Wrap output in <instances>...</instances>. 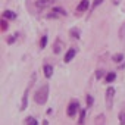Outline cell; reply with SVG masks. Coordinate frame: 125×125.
<instances>
[{
  "instance_id": "6da1fadb",
  "label": "cell",
  "mask_w": 125,
  "mask_h": 125,
  "mask_svg": "<svg viewBox=\"0 0 125 125\" xmlns=\"http://www.w3.org/2000/svg\"><path fill=\"white\" fill-rule=\"evenodd\" d=\"M47 99H49V85L44 84V85L40 87V88L37 90V93L34 94V100H35L37 104H44V103L47 102Z\"/></svg>"
},
{
  "instance_id": "52a82bcc",
  "label": "cell",
  "mask_w": 125,
  "mask_h": 125,
  "mask_svg": "<svg viewBox=\"0 0 125 125\" xmlns=\"http://www.w3.org/2000/svg\"><path fill=\"white\" fill-rule=\"evenodd\" d=\"M75 54H77V50H75V49H69V50L66 52V54H65V59H63V60L68 63V62H71V60L74 59V56H75Z\"/></svg>"
},
{
  "instance_id": "8fae6325",
  "label": "cell",
  "mask_w": 125,
  "mask_h": 125,
  "mask_svg": "<svg viewBox=\"0 0 125 125\" xmlns=\"http://www.w3.org/2000/svg\"><path fill=\"white\" fill-rule=\"evenodd\" d=\"M115 78H116V74L115 72H109L106 75V83H112V81H115Z\"/></svg>"
},
{
  "instance_id": "603a6c76",
  "label": "cell",
  "mask_w": 125,
  "mask_h": 125,
  "mask_svg": "<svg viewBox=\"0 0 125 125\" xmlns=\"http://www.w3.org/2000/svg\"><path fill=\"white\" fill-rule=\"evenodd\" d=\"M91 104H93V97L87 96V106H91Z\"/></svg>"
},
{
  "instance_id": "277c9868",
  "label": "cell",
  "mask_w": 125,
  "mask_h": 125,
  "mask_svg": "<svg viewBox=\"0 0 125 125\" xmlns=\"http://www.w3.org/2000/svg\"><path fill=\"white\" fill-rule=\"evenodd\" d=\"M31 85L32 84H30L27 88H25V93H24V97H22V104H21V110H25L27 109V106H28V93H30V88H31Z\"/></svg>"
},
{
  "instance_id": "2e32d148",
  "label": "cell",
  "mask_w": 125,
  "mask_h": 125,
  "mask_svg": "<svg viewBox=\"0 0 125 125\" xmlns=\"http://www.w3.org/2000/svg\"><path fill=\"white\" fill-rule=\"evenodd\" d=\"M103 77H104V71H103V69H97V72H96V78L100 80V78H103Z\"/></svg>"
},
{
  "instance_id": "e0dca14e",
  "label": "cell",
  "mask_w": 125,
  "mask_h": 125,
  "mask_svg": "<svg viewBox=\"0 0 125 125\" xmlns=\"http://www.w3.org/2000/svg\"><path fill=\"white\" fill-rule=\"evenodd\" d=\"M112 59H113L115 62H121V60L124 59V54H121V53H119V54H115V56H113Z\"/></svg>"
},
{
  "instance_id": "5b68a950",
  "label": "cell",
  "mask_w": 125,
  "mask_h": 125,
  "mask_svg": "<svg viewBox=\"0 0 125 125\" xmlns=\"http://www.w3.org/2000/svg\"><path fill=\"white\" fill-rule=\"evenodd\" d=\"M53 2H54V0H38V2L35 3V6H37L38 9H46V8H49V6H52Z\"/></svg>"
},
{
  "instance_id": "5bb4252c",
  "label": "cell",
  "mask_w": 125,
  "mask_h": 125,
  "mask_svg": "<svg viewBox=\"0 0 125 125\" xmlns=\"http://www.w3.org/2000/svg\"><path fill=\"white\" fill-rule=\"evenodd\" d=\"M46 44H47V35H43V37H41V41H40V47L44 49Z\"/></svg>"
},
{
  "instance_id": "44dd1931",
  "label": "cell",
  "mask_w": 125,
  "mask_h": 125,
  "mask_svg": "<svg viewBox=\"0 0 125 125\" xmlns=\"http://www.w3.org/2000/svg\"><path fill=\"white\" fill-rule=\"evenodd\" d=\"M16 38H18V34H13V35H12V37H10V38L8 40V43H9V44H12V43H13V41L16 40Z\"/></svg>"
},
{
  "instance_id": "9a60e30c",
  "label": "cell",
  "mask_w": 125,
  "mask_h": 125,
  "mask_svg": "<svg viewBox=\"0 0 125 125\" xmlns=\"http://www.w3.org/2000/svg\"><path fill=\"white\" fill-rule=\"evenodd\" d=\"M60 46H62V43H60V40H57V41H56V44H54L53 52H54V53H59V52H60Z\"/></svg>"
},
{
  "instance_id": "7402d4cb",
  "label": "cell",
  "mask_w": 125,
  "mask_h": 125,
  "mask_svg": "<svg viewBox=\"0 0 125 125\" xmlns=\"http://www.w3.org/2000/svg\"><path fill=\"white\" fill-rule=\"evenodd\" d=\"M2 30H3V31H6V30H8V22H6L5 19L2 21Z\"/></svg>"
},
{
  "instance_id": "8992f818",
  "label": "cell",
  "mask_w": 125,
  "mask_h": 125,
  "mask_svg": "<svg viewBox=\"0 0 125 125\" xmlns=\"http://www.w3.org/2000/svg\"><path fill=\"white\" fill-rule=\"evenodd\" d=\"M88 5H90V0H81V3L77 6V12H85L88 9Z\"/></svg>"
},
{
  "instance_id": "7c38bea8",
  "label": "cell",
  "mask_w": 125,
  "mask_h": 125,
  "mask_svg": "<svg viewBox=\"0 0 125 125\" xmlns=\"http://www.w3.org/2000/svg\"><path fill=\"white\" fill-rule=\"evenodd\" d=\"M27 125H38V122H37V119H35V118L30 116V118L27 119Z\"/></svg>"
},
{
  "instance_id": "3957f363",
  "label": "cell",
  "mask_w": 125,
  "mask_h": 125,
  "mask_svg": "<svg viewBox=\"0 0 125 125\" xmlns=\"http://www.w3.org/2000/svg\"><path fill=\"white\" fill-rule=\"evenodd\" d=\"M78 109H80V104H78V102H71V103H69V106H68V110H66L68 116H75Z\"/></svg>"
},
{
  "instance_id": "ac0fdd59",
  "label": "cell",
  "mask_w": 125,
  "mask_h": 125,
  "mask_svg": "<svg viewBox=\"0 0 125 125\" xmlns=\"http://www.w3.org/2000/svg\"><path fill=\"white\" fill-rule=\"evenodd\" d=\"M84 118H85V110H81L80 112V124L84 122Z\"/></svg>"
},
{
  "instance_id": "d6986e66",
  "label": "cell",
  "mask_w": 125,
  "mask_h": 125,
  "mask_svg": "<svg viewBox=\"0 0 125 125\" xmlns=\"http://www.w3.org/2000/svg\"><path fill=\"white\" fill-rule=\"evenodd\" d=\"M102 2L103 0H94V3H93V6H91V9H96L99 5H102Z\"/></svg>"
},
{
  "instance_id": "9c48e42d",
  "label": "cell",
  "mask_w": 125,
  "mask_h": 125,
  "mask_svg": "<svg viewBox=\"0 0 125 125\" xmlns=\"http://www.w3.org/2000/svg\"><path fill=\"white\" fill-rule=\"evenodd\" d=\"M3 16H5L6 19H15V18H16V13H15V12H12V10H5Z\"/></svg>"
},
{
  "instance_id": "ffe728a7",
  "label": "cell",
  "mask_w": 125,
  "mask_h": 125,
  "mask_svg": "<svg viewBox=\"0 0 125 125\" xmlns=\"http://www.w3.org/2000/svg\"><path fill=\"white\" fill-rule=\"evenodd\" d=\"M119 122H121V125H125V113L119 115Z\"/></svg>"
},
{
  "instance_id": "30bf717a",
  "label": "cell",
  "mask_w": 125,
  "mask_h": 125,
  "mask_svg": "<svg viewBox=\"0 0 125 125\" xmlns=\"http://www.w3.org/2000/svg\"><path fill=\"white\" fill-rule=\"evenodd\" d=\"M69 34H71V37H74V38H80V30H78V28H72V30L69 31Z\"/></svg>"
},
{
  "instance_id": "ba28073f",
  "label": "cell",
  "mask_w": 125,
  "mask_h": 125,
  "mask_svg": "<svg viewBox=\"0 0 125 125\" xmlns=\"http://www.w3.org/2000/svg\"><path fill=\"white\" fill-rule=\"evenodd\" d=\"M44 75H46V78H52V75H53V66L52 65H44Z\"/></svg>"
},
{
  "instance_id": "4fadbf2b",
  "label": "cell",
  "mask_w": 125,
  "mask_h": 125,
  "mask_svg": "<svg viewBox=\"0 0 125 125\" xmlns=\"http://www.w3.org/2000/svg\"><path fill=\"white\" fill-rule=\"evenodd\" d=\"M53 12L57 13V15H66V12L62 9V8H53Z\"/></svg>"
},
{
  "instance_id": "7a4b0ae2",
  "label": "cell",
  "mask_w": 125,
  "mask_h": 125,
  "mask_svg": "<svg viewBox=\"0 0 125 125\" xmlns=\"http://www.w3.org/2000/svg\"><path fill=\"white\" fill-rule=\"evenodd\" d=\"M113 94H115V88L113 87H107V90H106V109H110L112 107Z\"/></svg>"
}]
</instances>
